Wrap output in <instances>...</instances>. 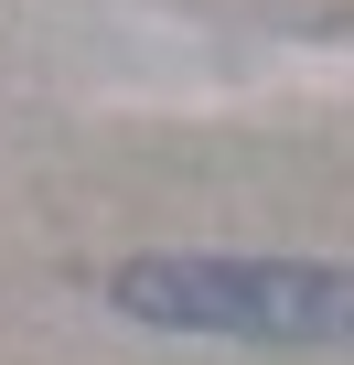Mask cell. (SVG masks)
Instances as JSON below:
<instances>
[{"label":"cell","mask_w":354,"mask_h":365,"mask_svg":"<svg viewBox=\"0 0 354 365\" xmlns=\"http://www.w3.org/2000/svg\"><path fill=\"white\" fill-rule=\"evenodd\" d=\"M108 301L150 333L354 344V269H333V258H183V247H150L108 279Z\"/></svg>","instance_id":"6da1fadb"}]
</instances>
